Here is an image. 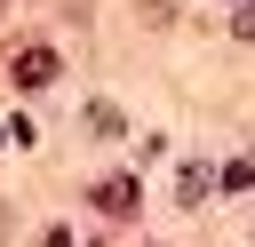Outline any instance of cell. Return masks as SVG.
Listing matches in <instances>:
<instances>
[{
  "mask_svg": "<svg viewBox=\"0 0 255 247\" xmlns=\"http://www.w3.org/2000/svg\"><path fill=\"white\" fill-rule=\"evenodd\" d=\"M48 247H72V239H64V231H56V239H48Z\"/></svg>",
  "mask_w": 255,
  "mask_h": 247,
  "instance_id": "8992f818",
  "label": "cell"
},
{
  "mask_svg": "<svg viewBox=\"0 0 255 247\" xmlns=\"http://www.w3.org/2000/svg\"><path fill=\"white\" fill-rule=\"evenodd\" d=\"M175 191H183V207H199V199H207V167H183V175H175Z\"/></svg>",
  "mask_w": 255,
  "mask_h": 247,
  "instance_id": "3957f363",
  "label": "cell"
},
{
  "mask_svg": "<svg viewBox=\"0 0 255 247\" xmlns=\"http://www.w3.org/2000/svg\"><path fill=\"white\" fill-rule=\"evenodd\" d=\"M223 175H231V183H255V159H231Z\"/></svg>",
  "mask_w": 255,
  "mask_h": 247,
  "instance_id": "5b68a950",
  "label": "cell"
},
{
  "mask_svg": "<svg viewBox=\"0 0 255 247\" xmlns=\"http://www.w3.org/2000/svg\"><path fill=\"white\" fill-rule=\"evenodd\" d=\"M231 32H239V40H255V0H239V16H231Z\"/></svg>",
  "mask_w": 255,
  "mask_h": 247,
  "instance_id": "277c9868",
  "label": "cell"
},
{
  "mask_svg": "<svg viewBox=\"0 0 255 247\" xmlns=\"http://www.w3.org/2000/svg\"><path fill=\"white\" fill-rule=\"evenodd\" d=\"M8 72H16V88H56V48H40V40H24V48L8 56Z\"/></svg>",
  "mask_w": 255,
  "mask_h": 247,
  "instance_id": "6da1fadb",
  "label": "cell"
},
{
  "mask_svg": "<svg viewBox=\"0 0 255 247\" xmlns=\"http://www.w3.org/2000/svg\"><path fill=\"white\" fill-rule=\"evenodd\" d=\"M135 199H143V191H135V175H112V183H96V207H104V215H135Z\"/></svg>",
  "mask_w": 255,
  "mask_h": 247,
  "instance_id": "7a4b0ae2",
  "label": "cell"
}]
</instances>
